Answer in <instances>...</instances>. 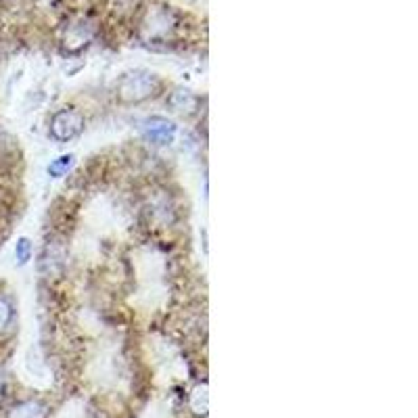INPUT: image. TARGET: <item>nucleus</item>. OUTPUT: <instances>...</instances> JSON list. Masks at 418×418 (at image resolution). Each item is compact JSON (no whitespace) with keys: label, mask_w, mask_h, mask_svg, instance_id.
I'll list each match as a JSON object with an SVG mask.
<instances>
[{"label":"nucleus","mask_w":418,"mask_h":418,"mask_svg":"<svg viewBox=\"0 0 418 418\" xmlns=\"http://www.w3.org/2000/svg\"><path fill=\"white\" fill-rule=\"evenodd\" d=\"M161 88V80L151 71H132L118 82V97L121 103H142L155 97Z\"/></svg>","instance_id":"f257e3e1"},{"label":"nucleus","mask_w":418,"mask_h":418,"mask_svg":"<svg viewBox=\"0 0 418 418\" xmlns=\"http://www.w3.org/2000/svg\"><path fill=\"white\" fill-rule=\"evenodd\" d=\"M82 130H84V116L75 109H61L51 121V134L59 142H67L80 136Z\"/></svg>","instance_id":"f03ea898"},{"label":"nucleus","mask_w":418,"mask_h":418,"mask_svg":"<svg viewBox=\"0 0 418 418\" xmlns=\"http://www.w3.org/2000/svg\"><path fill=\"white\" fill-rule=\"evenodd\" d=\"M147 138L155 145H170L176 136V125L166 118H149L142 125Z\"/></svg>","instance_id":"7ed1b4c3"},{"label":"nucleus","mask_w":418,"mask_h":418,"mask_svg":"<svg viewBox=\"0 0 418 418\" xmlns=\"http://www.w3.org/2000/svg\"><path fill=\"white\" fill-rule=\"evenodd\" d=\"M170 105L176 109V111H192L197 107V97L190 94L188 90H176L172 97H170Z\"/></svg>","instance_id":"20e7f679"},{"label":"nucleus","mask_w":418,"mask_h":418,"mask_svg":"<svg viewBox=\"0 0 418 418\" xmlns=\"http://www.w3.org/2000/svg\"><path fill=\"white\" fill-rule=\"evenodd\" d=\"M73 166V155H61L57 157L51 166H49V174L53 176V178H61V176H65L67 174V170Z\"/></svg>","instance_id":"39448f33"},{"label":"nucleus","mask_w":418,"mask_h":418,"mask_svg":"<svg viewBox=\"0 0 418 418\" xmlns=\"http://www.w3.org/2000/svg\"><path fill=\"white\" fill-rule=\"evenodd\" d=\"M15 255H17V259H19L21 266L27 264V259H30V255H32V242L25 239V237L17 240V245H15Z\"/></svg>","instance_id":"423d86ee"},{"label":"nucleus","mask_w":418,"mask_h":418,"mask_svg":"<svg viewBox=\"0 0 418 418\" xmlns=\"http://www.w3.org/2000/svg\"><path fill=\"white\" fill-rule=\"evenodd\" d=\"M11 316H13L11 305L4 299H0V331H4V326L11 322Z\"/></svg>","instance_id":"0eeeda50"}]
</instances>
